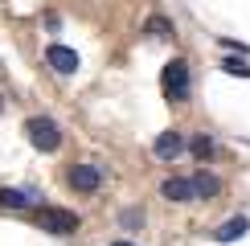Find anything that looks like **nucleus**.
I'll return each mask as SVG.
<instances>
[{
	"instance_id": "nucleus-1",
	"label": "nucleus",
	"mask_w": 250,
	"mask_h": 246,
	"mask_svg": "<svg viewBox=\"0 0 250 246\" xmlns=\"http://www.w3.org/2000/svg\"><path fill=\"white\" fill-rule=\"evenodd\" d=\"M25 136H29V144H33L37 152H58V148H62V127H58L49 115L25 119Z\"/></svg>"
},
{
	"instance_id": "nucleus-2",
	"label": "nucleus",
	"mask_w": 250,
	"mask_h": 246,
	"mask_svg": "<svg viewBox=\"0 0 250 246\" xmlns=\"http://www.w3.org/2000/svg\"><path fill=\"white\" fill-rule=\"evenodd\" d=\"M33 222H37V230H45V234H74L78 230V213L62 209V205H41L33 213Z\"/></svg>"
},
{
	"instance_id": "nucleus-3",
	"label": "nucleus",
	"mask_w": 250,
	"mask_h": 246,
	"mask_svg": "<svg viewBox=\"0 0 250 246\" xmlns=\"http://www.w3.org/2000/svg\"><path fill=\"white\" fill-rule=\"evenodd\" d=\"M164 95H168L172 102L189 99V62L185 58H172L168 66H164Z\"/></svg>"
},
{
	"instance_id": "nucleus-4",
	"label": "nucleus",
	"mask_w": 250,
	"mask_h": 246,
	"mask_svg": "<svg viewBox=\"0 0 250 246\" xmlns=\"http://www.w3.org/2000/svg\"><path fill=\"white\" fill-rule=\"evenodd\" d=\"M70 184H74L78 193H95L99 184H103L99 164H74V168H70Z\"/></svg>"
},
{
	"instance_id": "nucleus-5",
	"label": "nucleus",
	"mask_w": 250,
	"mask_h": 246,
	"mask_svg": "<svg viewBox=\"0 0 250 246\" xmlns=\"http://www.w3.org/2000/svg\"><path fill=\"white\" fill-rule=\"evenodd\" d=\"M45 62L58 70V74H74V70H78V54L70 45H49L45 49Z\"/></svg>"
},
{
	"instance_id": "nucleus-6",
	"label": "nucleus",
	"mask_w": 250,
	"mask_h": 246,
	"mask_svg": "<svg viewBox=\"0 0 250 246\" xmlns=\"http://www.w3.org/2000/svg\"><path fill=\"white\" fill-rule=\"evenodd\" d=\"M189 184H193V197H197V201H209V197L222 193V181H217L213 172H193Z\"/></svg>"
},
{
	"instance_id": "nucleus-7",
	"label": "nucleus",
	"mask_w": 250,
	"mask_h": 246,
	"mask_svg": "<svg viewBox=\"0 0 250 246\" xmlns=\"http://www.w3.org/2000/svg\"><path fill=\"white\" fill-rule=\"evenodd\" d=\"M181 148H185V140H181V131H160L152 144V152L160 160H172V156H181Z\"/></svg>"
},
{
	"instance_id": "nucleus-8",
	"label": "nucleus",
	"mask_w": 250,
	"mask_h": 246,
	"mask_svg": "<svg viewBox=\"0 0 250 246\" xmlns=\"http://www.w3.org/2000/svg\"><path fill=\"white\" fill-rule=\"evenodd\" d=\"M160 197H168V201H193V184L189 177H168L160 184Z\"/></svg>"
},
{
	"instance_id": "nucleus-9",
	"label": "nucleus",
	"mask_w": 250,
	"mask_h": 246,
	"mask_svg": "<svg viewBox=\"0 0 250 246\" xmlns=\"http://www.w3.org/2000/svg\"><path fill=\"white\" fill-rule=\"evenodd\" d=\"M246 230H250V218H242V213H238V218H230V222H222V226H217V230H213V238H217V242H238Z\"/></svg>"
},
{
	"instance_id": "nucleus-10",
	"label": "nucleus",
	"mask_w": 250,
	"mask_h": 246,
	"mask_svg": "<svg viewBox=\"0 0 250 246\" xmlns=\"http://www.w3.org/2000/svg\"><path fill=\"white\" fill-rule=\"evenodd\" d=\"M33 201H37L33 189H0V205L4 209H29Z\"/></svg>"
},
{
	"instance_id": "nucleus-11",
	"label": "nucleus",
	"mask_w": 250,
	"mask_h": 246,
	"mask_svg": "<svg viewBox=\"0 0 250 246\" xmlns=\"http://www.w3.org/2000/svg\"><path fill=\"white\" fill-rule=\"evenodd\" d=\"M148 33L152 37H172V20L168 17H152L148 20Z\"/></svg>"
},
{
	"instance_id": "nucleus-12",
	"label": "nucleus",
	"mask_w": 250,
	"mask_h": 246,
	"mask_svg": "<svg viewBox=\"0 0 250 246\" xmlns=\"http://www.w3.org/2000/svg\"><path fill=\"white\" fill-rule=\"evenodd\" d=\"M222 70H226V74H234V78H250V66H246L242 58H226Z\"/></svg>"
},
{
	"instance_id": "nucleus-13",
	"label": "nucleus",
	"mask_w": 250,
	"mask_h": 246,
	"mask_svg": "<svg viewBox=\"0 0 250 246\" xmlns=\"http://www.w3.org/2000/svg\"><path fill=\"white\" fill-rule=\"evenodd\" d=\"M189 148H193L201 160H209V156H213V140H209V136H193V144H189Z\"/></svg>"
},
{
	"instance_id": "nucleus-14",
	"label": "nucleus",
	"mask_w": 250,
	"mask_h": 246,
	"mask_svg": "<svg viewBox=\"0 0 250 246\" xmlns=\"http://www.w3.org/2000/svg\"><path fill=\"white\" fill-rule=\"evenodd\" d=\"M119 226H123V230H135V226H144V209H123V213H119Z\"/></svg>"
},
{
	"instance_id": "nucleus-15",
	"label": "nucleus",
	"mask_w": 250,
	"mask_h": 246,
	"mask_svg": "<svg viewBox=\"0 0 250 246\" xmlns=\"http://www.w3.org/2000/svg\"><path fill=\"white\" fill-rule=\"evenodd\" d=\"M111 246H135V242H127V238H115V242H111Z\"/></svg>"
},
{
	"instance_id": "nucleus-16",
	"label": "nucleus",
	"mask_w": 250,
	"mask_h": 246,
	"mask_svg": "<svg viewBox=\"0 0 250 246\" xmlns=\"http://www.w3.org/2000/svg\"><path fill=\"white\" fill-rule=\"evenodd\" d=\"M0 111H4V99H0Z\"/></svg>"
}]
</instances>
